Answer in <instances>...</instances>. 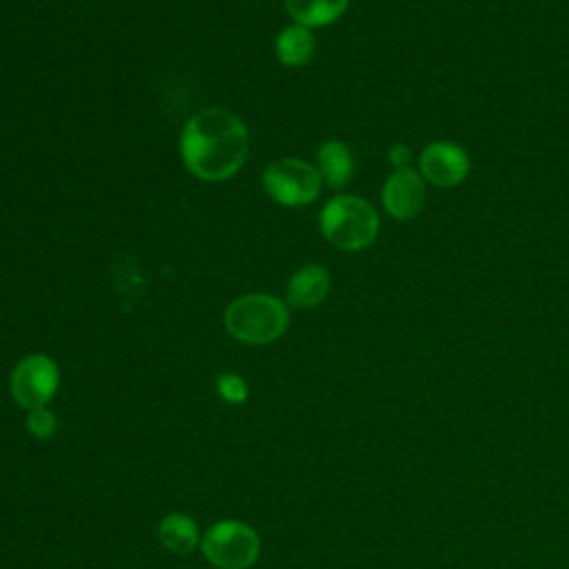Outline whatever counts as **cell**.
<instances>
[{
	"instance_id": "16",
	"label": "cell",
	"mask_w": 569,
	"mask_h": 569,
	"mask_svg": "<svg viewBox=\"0 0 569 569\" xmlns=\"http://www.w3.org/2000/svg\"><path fill=\"white\" fill-rule=\"evenodd\" d=\"M389 160L396 169H409L411 164V149L407 144H396L389 149Z\"/></svg>"
},
{
	"instance_id": "11",
	"label": "cell",
	"mask_w": 569,
	"mask_h": 569,
	"mask_svg": "<svg viewBox=\"0 0 569 569\" xmlns=\"http://www.w3.org/2000/svg\"><path fill=\"white\" fill-rule=\"evenodd\" d=\"M349 0H284L289 16L302 27H325L338 20Z\"/></svg>"
},
{
	"instance_id": "13",
	"label": "cell",
	"mask_w": 569,
	"mask_h": 569,
	"mask_svg": "<svg viewBox=\"0 0 569 569\" xmlns=\"http://www.w3.org/2000/svg\"><path fill=\"white\" fill-rule=\"evenodd\" d=\"M276 53L282 64L287 67H300L305 64L313 53V36L309 27L291 24L280 31L276 38Z\"/></svg>"
},
{
	"instance_id": "12",
	"label": "cell",
	"mask_w": 569,
	"mask_h": 569,
	"mask_svg": "<svg viewBox=\"0 0 569 569\" xmlns=\"http://www.w3.org/2000/svg\"><path fill=\"white\" fill-rule=\"evenodd\" d=\"M160 542L173 553H189L198 545V527L184 513H167L158 527Z\"/></svg>"
},
{
	"instance_id": "14",
	"label": "cell",
	"mask_w": 569,
	"mask_h": 569,
	"mask_svg": "<svg viewBox=\"0 0 569 569\" xmlns=\"http://www.w3.org/2000/svg\"><path fill=\"white\" fill-rule=\"evenodd\" d=\"M27 427H29V431L36 436V438H42V440H47V438H51L53 433H56V416L49 411V409H44V407H40V409H31L29 411V416H27Z\"/></svg>"
},
{
	"instance_id": "10",
	"label": "cell",
	"mask_w": 569,
	"mask_h": 569,
	"mask_svg": "<svg viewBox=\"0 0 569 569\" xmlns=\"http://www.w3.org/2000/svg\"><path fill=\"white\" fill-rule=\"evenodd\" d=\"M318 167H320V178L329 187H342L353 173V158L351 151L345 142L340 140H327L320 151H318Z\"/></svg>"
},
{
	"instance_id": "15",
	"label": "cell",
	"mask_w": 569,
	"mask_h": 569,
	"mask_svg": "<svg viewBox=\"0 0 569 569\" xmlns=\"http://www.w3.org/2000/svg\"><path fill=\"white\" fill-rule=\"evenodd\" d=\"M218 393L227 402L238 405V402L247 400V385L236 373H222V376H218Z\"/></svg>"
},
{
	"instance_id": "3",
	"label": "cell",
	"mask_w": 569,
	"mask_h": 569,
	"mask_svg": "<svg viewBox=\"0 0 569 569\" xmlns=\"http://www.w3.org/2000/svg\"><path fill=\"white\" fill-rule=\"evenodd\" d=\"M376 209L358 196H336L320 211L322 236L342 251L369 247L378 236Z\"/></svg>"
},
{
	"instance_id": "9",
	"label": "cell",
	"mask_w": 569,
	"mask_h": 569,
	"mask_svg": "<svg viewBox=\"0 0 569 569\" xmlns=\"http://www.w3.org/2000/svg\"><path fill=\"white\" fill-rule=\"evenodd\" d=\"M329 271L320 264H307L298 269L287 282V302L296 309L318 307L329 293Z\"/></svg>"
},
{
	"instance_id": "2",
	"label": "cell",
	"mask_w": 569,
	"mask_h": 569,
	"mask_svg": "<svg viewBox=\"0 0 569 569\" xmlns=\"http://www.w3.org/2000/svg\"><path fill=\"white\" fill-rule=\"evenodd\" d=\"M289 309L269 293H247L236 298L224 311L227 331L249 345H267L284 333Z\"/></svg>"
},
{
	"instance_id": "8",
	"label": "cell",
	"mask_w": 569,
	"mask_h": 569,
	"mask_svg": "<svg viewBox=\"0 0 569 569\" xmlns=\"http://www.w3.org/2000/svg\"><path fill=\"white\" fill-rule=\"evenodd\" d=\"M425 178L411 167L391 173L382 187V204L396 220H409L418 216L425 204Z\"/></svg>"
},
{
	"instance_id": "6",
	"label": "cell",
	"mask_w": 569,
	"mask_h": 569,
	"mask_svg": "<svg viewBox=\"0 0 569 569\" xmlns=\"http://www.w3.org/2000/svg\"><path fill=\"white\" fill-rule=\"evenodd\" d=\"M60 371L56 362L42 353L22 358L9 378L11 393L16 402L24 409H40L44 407L58 391Z\"/></svg>"
},
{
	"instance_id": "1",
	"label": "cell",
	"mask_w": 569,
	"mask_h": 569,
	"mask_svg": "<svg viewBox=\"0 0 569 569\" xmlns=\"http://www.w3.org/2000/svg\"><path fill=\"white\" fill-rule=\"evenodd\" d=\"M249 151V136L242 120L227 109H202L193 113L180 136L184 167L209 182L233 176Z\"/></svg>"
},
{
	"instance_id": "5",
	"label": "cell",
	"mask_w": 569,
	"mask_h": 569,
	"mask_svg": "<svg viewBox=\"0 0 569 569\" xmlns=\"http://www.w3.org/2000/svg\"><path fill=\"white\" fill-rule=\"evenodd\" d=\"M262 182L267 193L278 204L305 207L318 198L322 178L320 171L309 162L298 158H282L264 169Z\"/></svg>"
},
{
	"instance_id": "4",
	"label": "cell",
	"mask_w": 569,
	"mask_h": 569,
	"mask_svg": "<svg viewBox=\"0 0 569 569\" xmlns=\"http://www.w3.org/2000/svg\"><path fill=\"white\" fill-rule=\"evenodd\" d=\"M204 558L218 569H247L258 560L260 540L258 533L236 520L213 525L202 538Z\"/></svg>"
},
{
	"instance_id": "7",
	"label": "cell",
	"mask_w": 569,
	"mask_h": 569,
	"mask_svg": "<svg viewBox=\"0 0 569 569\" xmlns=\"http://www.w3.org/2000/svg\"><path fill=\"white\" fill-rule=\"evenodd\" d=\"M418 167H420V176L427 182L440 189H449L460 184L467 178L469 156L462 147L447 140H438L425 147V151L420 153Z\"/></svg>"
}]
</instances>
